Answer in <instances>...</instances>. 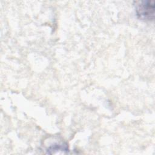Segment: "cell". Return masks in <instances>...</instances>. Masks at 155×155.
I'll list each match as a JSON object with an SVG mask.
<instances>
[{
    "label": "cell",
    "mask_w": 155,
    "mask_h": 155,
    "mask_svg": "<svg viewBox=\"0 0 155 155\" xmlns=\"http://www.w3.org/2000/svg\"><path fill=\"white\" fill-rule=\"evenodd\" d=\"M45 151L47 154H65L68 153V147L67 144L62 141L54 142L45 147Z\"/></svg>",
    "instance_id": "obj_2"
},
{
    "label": "cell",
    "mask_w": 155,
    "mask_h": 155,
    "mask_svg": "<svg viewBox=\"0 0 155 155\" xmlns=\"http://www.w3.org/2000/svg\"><path fill=\"white\" fill-rule=\"evenodd\" d=\"M155 4L153 1H142L136 2L137 17L142 20L153 21L154 17Z\"/></svg>",
    "instance_id": "obj_1"
}]
</instances>
